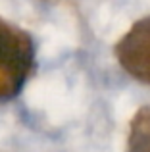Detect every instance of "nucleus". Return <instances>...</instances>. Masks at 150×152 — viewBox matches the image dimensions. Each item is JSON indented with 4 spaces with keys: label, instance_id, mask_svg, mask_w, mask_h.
I'll list each match as a JSON object with an SVG mask.
<instances>
[{
    "label": "nucleus",
    "instance_id": "1",
    "mask_svg": "<svg viewBox=\"0 0 150 152\" xmlns=\"http://www.w3.org/2000/svg\"><path fill=\"white\" fill-rule=\"evenodd\" d=\"M35 67V42L27 31L0 18V104L21 94Z\"/></svg>",
    "mask_w": 150,
    "mask_h": 152
},
{
    "label": "nucleus",
    "instance_id": "2",
    "mask_svg": "<svg viewBox=\"0 0 150 152\" xmlns=\"http://www.w3.org/2000/svg\"><path fill=\"white\" fill-rule=\"evenodd\" d=\"M116 58L133 79L150 85V15L139 19L119 39Z\"/></svg>",
    "mask_w": 150,
    "mask_h": 152
},
{
    "label": "nucleus",
    "instance_id": "3",
    "mask_svg": "<svg viewBox=\"0 0 150 152\" xmlns=\"http://www.w3.org/2000/svg\"><path fill=\"white\" fill-rule=\"evenodd\" d=\"M127 152H150V106H143L131 119Z\"/></svg>",
    "mask_w": 150,
    "mask_h": 152
}]
</instances>
